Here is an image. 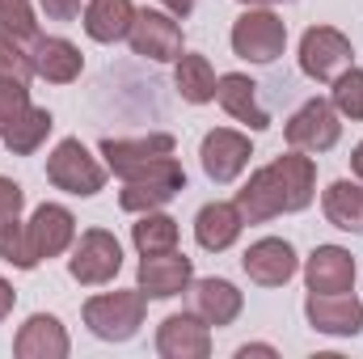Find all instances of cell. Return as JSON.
<instances>
[{
    "mask_svg": "<svg viewBox=\"0 0 363 359\" xmlns=\"http://www.w3.org/2000/svg\"><path fill=\"white\" fill-rule=\"evenodd\" d=\"M9 309H13V287H9V283L0 279V321L9 317Z\"/></svg>",
    "mask_w": 363,
    "mask_h": 359,
    "instance_id": "cell-35",
    "label": "cell"
},
{
    "mask_svg": "<svg viewBox=\"0 0 363 359\" xmlns=\"http://www.w3.org/2000/svg\"><path fill=\"white\" fill-rule=\"evenodd\" d=\"M313 186H317V170L296 148V153L271 161L267 170H258L245 182V190H237V211L245 224L274 220L279 211H304L313 203Z\"/></svg>",
    "mask_w": 363,
    "mask_h": 359,
    "instance_id": "cell-1",
    "label": "cell"
},
{
    "mask_svg": "<svg viewBox=\"0 0 363 359\" xmlns=\"http://www.w3.org/2000/svg\"><path fill=\"white\" fill-rule=\"evenodd\" d=\"M30 77H34V60L0 38V81H30Z\"/></svg>",
    "mask_w": 363,
    "mask_h": 359,
    "instance_id": "cell-31",
    "label": "cell"
},
{
    "mask_svg": "<svg viewBox=\"0 0 363 359\" xmlns=\"http://www.w3.org/2000/svg\"><path fill=\"white\" fill-rule=\"evenodd\" d=\"M123 267V250H118V241L106 233V228H89V233H81V241L72 245V258H68V270H72V279L77 283H110L114 275Z\"/></svg>",
    "mask_w": 363,
    "mask_h": 359,
    "instance_id": "cell-7",
    "label": "cell"
},
{
    "mask_svg": "<svg viewBox=\"0 0 363 359\" xmlns=\"http://www.w3.org/2000/svg\"><path fill=\"white\" fill-rule=\"evenodd\" d=\"M182 186H186L182 165L174 157H165V161H157L152 170H144L140 178H127L118 203H123V211H157V207H165V203L178 194Z\"/></svg>",
    "mask_w": 363,
    "mask_h": 359,
    "instance_id": "cell-6",
    "label": "cell"
},
{
    "mask_svg": "<svg viewBox=\"0 0 363 359\" xmlns=\"http://www.w3.org/2000/svg\"><path fill=\"white\" fill-rule=\"evenodd\" d=\"M131 21H135V4L131 0H89V9H85V30L97 43L127 38Z\"/></svg>",
    "mask_w": 363,
    "mask_h": 359,
    "instance_id": "cell-23",
    "label": "cell"
},
{
    "mask_svg": "<svg viewBox=\"0 0 363 359\" xmlns=\"http://www.w3.org/2000/svg\"><path fill=\"white\" fill-rule=\"evenodd\" d=\"M0 258L13 263V267H21V270L38 267V254H34L30 233H26L21 220H4V224H0Z\"/></svg>",
    "mask_w": 363,
    "mask_h": 359,
    "instance_id": "cell-29",
    "label": "cell"
},
{
    "mask_svg": "<svg viewBox=\"0 0 363 359\" xmlns=\"http://www.w3.org/2000/svg\"><path fill=\"white\" fill-rule=\"evenodd\" d=\"M194 313L207 326H233L241 313V292L228 279H199L194 283Z\"/></svg>",
    "mask_w": 363,
    "mask_h": 359,
    "instance_id": "cell-22",
    "label": "cell"
},
{
    "mask_svg": "<svg viewBox=\"0 0 363 359\" xmlns=\"http://www.w3.org/2000/svg\"><path fill=\"white\" fill-rule=\"evenodd\" d=\"M283 43H287V26L271 9H250L233 26V51L250 64H274L283 55Z\"/></svg>",
    "mask_w": 363,
    "mask_h": 359,
    "instance_id": "cell-3",
    "label": "cell"
},
{
    "mask_svg": "<svg viewBox=\"0 0 363 359\" xmlns=\"http://www.w3.org/2000/svg\"><path fill=\"white\" fill-rule=\"evenodd\" d=\"M241 267H245V275H250L254 283L279 287V283H287V279L296 275V250H291L287 241H279V237H262V241H254V245L245 250Z\"/></svg>",
    "mask_w": 363,
    "mask_h": 359,
    "instance_id": "cell-16",
    "label": "cell"
},
{
    "mask_svg": "<svg viewBox=\"0 0 363 359\" xmlns=\"http://www.w3.org/2000/svg\"><path fill=\"white\" fill-rule=\"evenodd\" d=\"M334 110L347 118H363V72L347 68L342 77H334Z\"/></svg>",
    "mask_w": 363,
    "mask_h": 359,
    "instance_id": "cell-30",
    "label": "cell"
},
{
    "mask_svg": "<svg viewBox=\"0 0 363 359\" xmlns=\"http://www.w3.org/2000/svg\"><path fill=\"white\" fill-rule=\"evenodd\" d=\"M21 110H30V89H26V81H0V127L13 123Z\"/></svg>",
    "mask_w": 363,
    "mask_h": 359,
    "instance_id": "cell-32",
    "label": "cell"
},
{
    "mask_svg": "<svg viewBox=\"0 0 363 359\" xmlns=\"http://www.w3.org/2000/svg\"><path fill=\"white\" fill-rule=\"evenodd\" d=\"M241 4H250V9H254V4H283V0H241Z\"/></svg>",
    "mask_w": 363,
    "mask_h": 359,
    "instance_id": "cell-39",
    "label": "cell"
},
{
    "mask_svg": "<svg viewBox=\"0 0 363 359\" xmlns=\"http://www.w3.org/2000/svg\"><path fill=\"white\" fill-rule=\"evenodd\" d=\"M161 4H165L169 13H178V17H186V13L194 9V0H161Z\"/></svg>",
    "mask_w": 363,
    "mask_h": 359,
    "instance_id": "cell-36",
    "label": "cell"
},
{
    "mask_svg": "<svg viewBox=\"0 0 363 359\" xmlns=\"http://www.w3.org/2000/svg\"><path fill=\"white\" fill-rule=\"evenodd\" d=\"M178 93L190 101V106H203L216 97V72L203 55H178Z\"/></svg>",
    "mask_w": 363,
    "mask_h": 359,
    "instance_id": "cell-26",
    "label": "cell"
},
{
    "mask_svg": "<svg viewBox=\"0 0 363 359\" xmlns=\"http://www.w3.org/2000/svg\"><path fill=\"white\" fill-rule=\"evenodd\" d=\"M157 351L165 359H207L211 355V334L199 313H174L165 317L157 334Z\"/></svg>",
    "mask_w": 363,
    "mask_h": 359,
    "instance_id": "cell-13",
    "label": "cell"
},
{
    "mask_svg": "<svg viewBox=\"0 0 363 359\" xmlns=\"http://www.w3.org/2000/svg\"><path fill=\"white\" fill-rule=\"evenodd\" d=\"M241 211H237V203H207L203 211H199V220H194V237H199V245L203 250H211V254H220V250H228L237 237H241Z\"/></svg>",
    "mask_w": 363,
    "mask_h": 359,
    "instance_id": "cell-21",
    "label": "cell"
},
{
    "mask_svg": "<svg viewBox=\"0 0 363 359\" xmlns=\"http://www.w3.org/2000/svg\"><path fill=\"white\" fill-rule=\"evenodd\" d=\"M0 38L13 47H26L38 38V21H34L30 0H0Z\"/></svg>",
    "mask_w": 363,
    "mask_h": 359,
    "instance_id": "cell-28",
    "label": "cell"
},
{
    "mask_svg": "<svg viewBox=\"0 0 363 359\" xmlns=\"http://www.w3.org/2000/svg\"><path fill=\"white\" fill-rule=\"evenodd\" d=\"M17 359H64L68 355V334L55 317L47 313H34L21 330H17V343H13Z\"/></svg>",
    "mask_w": 363,
    "mask_h": 359,
    "instance_id": "cell-17",
    "label": "cell"
},
{
    "mask_svg": "<svg viewBox=\"0 0 363 359\" xmlns=\"http://www.w3.org/2000/svg\"><path fill=\"white\" fill-rule=\"evenodd\" d=\"M85 326L97 338H106V343H127L144 326V292L131 287V292L93 296L89 304H85Z\"/></svg>",
    "mask_w": 363,
    "mask_h": 359,
    "instance_id": "cell-2",
    "label": "cell"
},
{
    "mask_svg": "<svg viewBox=\"0 0 363 359\" xmlns=\"http://www.w3.org/2000/svg\"><path fill=\"white\" fill-rule=\"evenodd\" d=\"M351 170H355V178L363 182V144L355 148V157H351Z\"/></svg>",
    "mask_w": 363,
    "mask_h": 359,
    "instance_id": "cell-37",
    "label": "cell"
},
{
    "mask_svg": "<svg viewBox=\"0 0 363 359\" xmlns=\"http://www.w3.org/2000/svg\"><path fill=\"white\" fill-rule=\"evenodd\" d=\"M351 38L338 34L334 26H313L304 38H300V68L304 77L313 81H334L351 68Z\"/></svg>",
    "mask_w": 363,
    "mask_h": 359,
    "instance_id": "cell-4",
    "label": "cell"
},
{
    "mask_svg": "<svg viewBox=\"0 0 363 359\" xmlns=\"http://www.w3.org/2000/svg\"><path fill=\"white\" fill-rule=\"evenodd\" d=\"M338 136H342L338 110H334V101H321V97L304 101L287 123V144L300 153H325L338 144Z\"/></svg>",
    "mask_w": 363,
    "mask_h": 359,
    "instance_id": "cell-8",
    "label": "cell"
},
{
    "mask_svg": "<svg viewBox=\"0 0 363 359\" xmlns=\"http://www.w3.org/2000/svg\"><path fill=\"white\" fill-rule=\"evenodd\" d=\"M190 279H194V267H190V258L178 254V250L144 254V263H140V292L152 296V300H169V296L186 292Z\"/></svg>",
    "mask_w": 363,
    "mask_h": 359,
    "instance_id": "cell-12",
    "label": "cell"
},
{
    "mask_svg": "<svg viewBox=\"0 0 363 359\" xmlns=\"http://www.w3.org/2000/svg\"><path fill=\"white\" fill-rule=\"evenodd\" d=\"M30 60H34V77L51 81V85H68V81H77L81 68H85L81 51H77L68 38H34Z\"/></svg>",
    "mask_w": 363,
    "mask_h": 359,
    "instance_id": "cell-18",
    "label": "cell"
},
{
    "mask_svg": "<svg viewBox=\"0 0 363 359\" xmlns=\"http://www.w3.org/2000/svg\"><path fill=\"white\" fill-rule=\"evenodd\" d=\"M250 355H274L271 347H245V351H241V359H250Z\"/></svg>",
    "mask_w": 363,
    "mask_h": 359,
    "instance_id": "cell-38",
    "label": "cell"
},
{
    "mask_svg": "<svg viewBox=\"0 0 363 359\" xmlns=\"http://www.w3.org/2000/svg\"><path fill=\"white\" fill-rule=\"evenodd\" d=\"M26 233H30V245H34V254H38V263H43V258L64 254V250L77 241V220H72L68 207H60V203H43V207L30 216Z\"/></svg>",
    "mask_w": 363,
    "mask_h": 359,
    "instance_id": "cell-14",
    "label": "cell"
},
{
    "mask_svg": "<svg viewBox=\"0 0 363 359\" xmlns=\"http://www.w3.org/2000/svg\"><path fill=\"white\" fill-rule=\"evenodd\" d=\"M101 157L106 165L118 174V178H140L144 170H152L157 161L174 157V136H148V140H106L101 144Z\"/></svg>",
    "mask_w": 363,
    "mask_h": 359,
    "instance_id": "cell-9",
    "label": "cell"
},
{
    "mask_svg": "<svg viewBox=\"0 0 363 359\" xmlns=\"http://www.w3.org/2000/svg\"><path fill=\"white\" fill-rule=\"evenodd\" d=\"M21 199H26V194H21V186H17V182L0 178V224L21 216Z\"/></svg>",
    "mask_w": 363,
    "mask_h": 359,
    "instance_id": "cell-33",
    "label": "cell"
},
{
    "mask_svg": "<svg viewBox=\"0 0 363 359\" xmlns=\"http://www.w3.org/2000/svg\"><path fill=\"white\" fill-rule=\"evenodd\" d=\"M47 178L68 194H97L106 182V170L93 161L81 140H60L55 153L47 157Z\"/></svg>",
    "mask_w": 363,
    "mask_h": 359,
    "instance_id": "cell-5",
    "label": "cell"
},
{
    "mask_svg": "<svg viewBox=\"0 0 363 359\" xmlns=\"http://www.w3.org/2000/svg\"><path fill=\"white\" fill-rule=\"evenodd\" d=\"M131 237H135L140 254H165L178 245V220H169L161 211H144V220L131 228Z\"/></svg>",
    "mask_w": 363,
    "mask_h": 359,
    "instance_id": "cell-27",
    "label": "cell"
},
{
    "mask_svg": "<svg viewBox=\"0 0 363 359\" xmlns=\"http://www.w3.org/2000/svg\"><path fill=\"white\" fill-rule=\"evenodd\" d=\"M203 170H207V178L211 182H233L245 165H250V157H254V148H250V140L241 136V131H228V127H220V131H211L207 140H203Z\"/></svg>",
    "mask_w": 363,
    "mask_h": 359,
    "instance_id": "cell-15",
    "label": "cell"
},
{
    "mask_svg": "<svg viewBox=\"0 0 363 359\" xmlns=\"http://www.w3.org/2000/svg\"><path fill=\"white\" fill-rule=\"evenodd\" d=\"M51 127H55V118L47 114V110H38V106H30V110H21L13 123H4L0 127V136H4V144H9V153H17V157H30L47 136H51Z\"/></svg>",
    "mask_w": 363,
    "mask_h": 359,
    "instance_id": "cell-24",
    "label": "cell"
},
{
    "mask_svg": "<svg viewBox=\"0 0 363 359\" xmlns=\"http://www.w3.org/2000/svg\"><path fill=\"white\" fill-rule=\"evenodd\" d=\"M135 55H148V60H178L182 55V26L169 13H152V9H140L131 30H127Z\"/></svg>",
    "mask_w": 363,
    "mask_h": 359,
    "instance_id": "cell-10",
    "label": "cell"
},
{
    "mask_svg": "<svg viewBox=\"0 0 363 359\" xmlns=\"http://www.w3.org/2000/svg\"><path fill=\"white\" fill-rule=\"evenodd\" d=\"M321 207H325V220L334 224V228H342V233H359L363 228V190L355 182H334L330 190H325V199H321Z\"/></svg>",
    "mask_w": 363,
    "mask_h": 359,
    "instance_id": "cell-25",
    "label": "cell"
},
{
    "mask_svg": "<svg viewBox=\"0 0 363 359\" xmlns=\"http://www.w3.org/2000/svg\"><path fill=\"white\" fill-rule=\"evenodd\" d=\"M38 4H43V13L51 21H72L81 13V0H38Z\"/></svg>",
    "mask_w": 363,
    "mask_h": 359,
    "instance_id": "cell-34",
    "label": "cell"
},
{
    "mask_svg": "<svg viewBox=\"0 0 363 359\" xmlns=\"http://www.w3.org/2000/svg\"><path fill=\"white\" fill-rule=\"evenodd\" d=\"M304 279H308V292H351L355 258L338 245H317L308 267H304Z\"/></svg>",
    "mask_w": 363,
    "mask_h": 359,
    "instance_id": "cell-19",
    "label": "cell"
},
{
    "mask_svg": "<svg viewBox=\"0 0 363 359\" xmlns=\"http://www.w3.org/2000/svg\"><path fill=\"white\" fill-rule=\"evenodd\" d=\"M216 97H220V106H224L233 118L250 123V131H262V127H271L267 110L258 106V85H254L250 77H241V72H228V77H220V81H216Z\"/></svg>",
    "mask_w": 363,
    "mask_h": 359,
    "instance_id": "cell-20",
    "label": "cell"
},
{
    "mask_svg": "<svg viewBox=\"0 0 363 359\" xmlns=\"http://www.w3.org/2000/svg\"><path fill=\"white\" fill-rule=\"evenodd\" d=\"M304 313L313 330L321 334H359L363 330V304L351 292H308Z\"/></svg>",
    "mask_w": 363,
    "mask_h": 359,
    "instance_id": "cell-11",
    "label": "cell"
}]
</instances>
